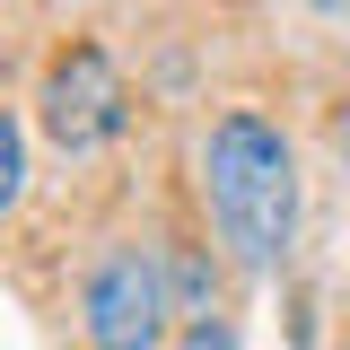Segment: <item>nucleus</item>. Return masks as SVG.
<instances>
[{"instance_id":"nucleus-1","label":"nucleus","mask_w":350,"mask_h":350,"mask_svg":"<svg viewBox=\"0 0 350 350\" xmlns=\"http://www.w3.org/2000/svg\"><path fill=\"white\" fill-rule=\"evenodd\" d=\"M202 202H211L228 262L271 271L298 237V149H289V131L254 105H228L202 140Z\"/></svg>"},{"instance_id":"nucleus-2","label":"nucleus","mask_w":350,"mask_h":350,"mask_svg":"<svg viewBox=\"0 0 350 350\" xmlns=\"http://www.w3.org/2000/svg\"><path fill=\"white\" fill-rule=\"evenodd\" d=\"M79 324H88V350H167L175 298H167V262H158V245L114 237L105 254L88 262Z\"/></svg>"},{"instance_id":"nucleus-3","label":"nucleus","mask_w":350,"mask_h":350,"mask_svg":"<svg viewBox=\"0 0 350 350\" xmlns=\"http://www.w3.org/2000/svg\"><path fill=\"white\" fill-rule=\"evenodd\" d=\"M36 123H44V140H53L62 158H96V149L123 140L131 88H123V70H114L105 44H62V53H53L44 96H36Z\"/></svg>"},{"instance_id":"nucleus-4","label":"nucleus","mask_w":350,"mask_h":350,"mask_svg":"<svg viewBox=\"0 0 350 350\" xmlns=\"http://www.w3.org/2000/svg\"><path fill=\"white\" fill-rule=\"evenodd\" d=\"M167 298H175V324H211L219 315V262L202 245H175L167 254Z\"/></svg>"},{"instance_id":"nucleus-5","label":"nucleus","mask_w":350,"mask_h":350,"mask_svg":"<svg viewBox=\"0 0 350 350\" xmlns=\"http://www.w3.org/2000/svg\"><path fill=\"white\" fill-rule=\"evenodd\" d=\"M18 193H27V131L0 105V211H18Z\"/></svg>"},{"instance_id":"nucleus-6","label":"nucleus","mask_w":350,"mask_h":350,"mask_svg":"<svg viewBox=\"0 0 350 350\" xmlns=\"http://www.w3.org/2000/svg\"><path fill=\"white\" fill-rule=\"evenodd\" d=\"M175 350H237V324H219V315H211V324H184Z\"/></svg>"},{"instance_id":"nucleus-7","label":"nucleus","mask_w":350,"mask_h":350,"mask_svg":"<svg viewBox=\"0 0 350 350\" xmlns=\"http://www.w3.org/2000/svg\"><path fill=\"white\" fill-rule=\"evenodd\" d=\"M333 140H342V158H350V114H342V123H333Z\"/></svg>"},{"instance_id":"nucleus-8","label":"nucleus","mask_w":350,"mask_h":350,"mask_svg":"<svg viewBox=\"0 0 350 350\" xmlns=\"http://www.w3.org/2000/svg\"><path fill=\"white\" fill-rule=\"evenodd\" d=\"M342 350H350V342H342Z\"/></svg>"}]
</instances>
